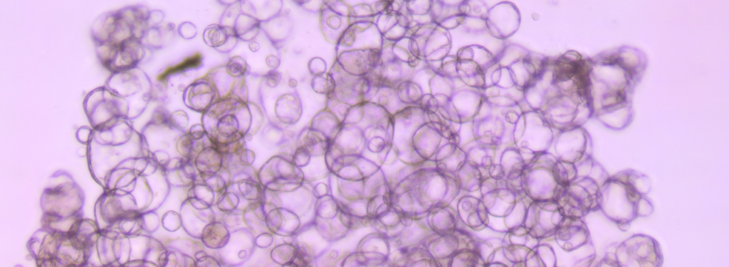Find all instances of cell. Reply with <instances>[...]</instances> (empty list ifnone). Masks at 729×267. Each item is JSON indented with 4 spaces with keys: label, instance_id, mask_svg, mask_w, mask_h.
Returning a JSON list of instances; mask_svg holds the SVG:
<instances>
[{
    "label": "cell",
    "instance_id": "3",
    "mask_svg": "<svg viewBox=\"0 0 729 267\" xmlns=\"http://www.w3.org/2000/svg\"><path fill=\"white\" fill-rule=\"evenodd\" d=\"M129 107L132 103H146L151 95V83L147 76L139 68L113 72L105 85Z\"/></svg>",
    "mask_w": 729,
    "mask_h": 267
},
{
    "label": "cell",
    "instance_id": "2",
    "mask_svg": "<svg viewBox=\"0 0 729 267\" xmlns=\"http://www.w3.org/2000/svg\"><path fill=\"white\" fill-rule=\"evenodd\" d=\"M662 263L663 256L656 240L639 234L609 246L597 266L659 267Z\"/></svg>",
    "mask_w": 729,
    "mask_h": 267
},
{
    "label": "cell",
    "instance_id": "1",
    "mask_svg": "<svg viewBox=\"0 0 729 267\" xmlns=\"http://www.w3.org/2000/svg\"><path fill=\"white\" fill-rule=\"evenodd\" d=\"M651 187V180L644 173L631 169L619 172L609 176L601 186L599 209L626 231L634 219L653 212V205L646 197Z\"/></svg>",
    "mask_w": 729,
    "mask_h": 267
},
{
    "label": "cell",
    "instance_id": "4",
    "mask_svg": "<svg viewBox=\"0 0 729 267\" xmlns=\"http://www.w3.org/2000/svg\"><path fill=\"white\" fill-rule=\"evenodd\" d=\"M201 55L196 53L193 56L187 58L181 63L167 69L160 76H159L158 80L164 81L170 75L182 73L192 68H197L201 65Z\"/></svg>",
    "mask_w": 729,
    "mask_h": 267
}]
</instances>
